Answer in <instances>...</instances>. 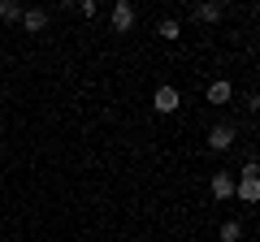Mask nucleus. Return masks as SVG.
<instances>
[{
	"label": "nucleus",
	"instance_id": "obj_1",
	"mask_svg": "<svg viewBox=\"0 0 260 242\" xmlns=\"http://www.w3.org/2000/svg\"><path fill=\"white\" fill-rule=\"evenodd\" d=\"M239 199L243 204H256L260 199V169H256V160H247V169H243V177H239Z\"/></svg>",
	"mask_w": 260,
	"mask_h": 242
},
{
	"label": "nucleus",
	"instance_id": "obj_2",
	"mask_svg": "<svg viewBox=\"0 0 260 242\" xmlns=\"http://www.w3.org/2000/svg\"><path fill=\"white\" fill-rule=\"evenodd\" d=\"M208 147L213 151H230L234 147V126H213V130H208Z\"/></svg>",
	"mask_w": 260,
	"mask_h": 242
},
{
	"label": "nucleus",
	"instance_id": "obj_3",
	"mask_svg": "<svg viewBox=\"0 0 260 242\" xmlns=\"http://www.w3.org/2000/svg\"><path fill=\"white\" fill-rule=\"evenodd\" d=\"M135 26V5L130 0H117L113 5V30H130Z\"/></svg>",
	"mask_w": 260,
	"mask_h": 242
},
{
	"label": "nucleus",
	"instance_id": "obj_4",
	"mask_svg": "<svg viewBox=\"0 0 260 242\" xmlns=\"http://www.w3.org/2000/svg\"><path fill=\"white\" fill-rule=\"evenodd\" d=\"M152 108H156V112H174V108H178V91H174V87H156Z\"/></svg>",
	"mask_w": 260,
	"mask_h": 242
},
{
	"label": "nucleus",
	"instance_id": "obj_5",
	"mask_svg": "<svg viewBox=\"0 0 260 242\" xmlns=\"http://www.w3.org/2000/svg\"><path fill=\"white\" fill-rule=\"evenodd\" d=\"M195 22H217V18H221V13H225V5H217V0H208V5H195Z\"/></svg>",
	"mask_w": 260,
	"mask_h": 242
},
{
	"label": "nucleus",
	"instance_id": "obj_6",
	"mask_svg": "<svg viewBox=\"0 0 260 242\" xmlns=\"http://www.w3.org/2000/svg\"><path fill=\"white\" fill-rule=\"evenodd\" d=\"M213 195L217 199H230L234 195V177L230 173H213Z\"/></svg>",
	"mask_w": 260,
	"mask_h": 242
},
{
	"label": "nucleus",
	"instance_id": "obj_7",
	"mask_svg": "<svg viewBox=\"0 0 260 242\" xmlns=\"http://www.w3.org/2000/svg\"><path fill=\"white\" fill-rule=\"evenodd\" d=\"M22 22H26V30H44L48 26V9H22Z\"/></svg>",
	"mask_w": 260,
	"mask_h": 242
},
{
	"label": "nucleus",
	"instance_id": "obj_8",
	"mask_svg": "<svg viewBox=\"0 0 260 242\" xmlns=\"http://www.w3.org/2000/svg\"><path fill=\"white\" fill-rule=\"evenodd\" d=\"M230 83H213V87H208V104H225V100H230Z\"/></svg>",
	"mask_w": 260,
	"mask_h": 242
},
{
	"label": "nucleus",
	"instance_id": "obj_9",
	"mask_svg": "<svg viewBox=\"0 0 260 242\" xmlns=\"http://www.w3.org/2000/svg\"><path fill=\"white\" fill-rule=\"evenodd\" d=\"M0 18L5 22H22V5L18 0H0Z\"/></svg>",
	"mask_w": 260,
	"mask_h": 242
},
{
	"label": "nucleus",
	"instance_id": "obj_10",
	"mask_svg": "<svg viewBox=\"0 0 260 242\" xmlns=\"http://www.w3.org/2000/svg\"><path fill=\"white\" fill-rule=\"evenodd\" d=\"M239 238H243V225L239 221H225L221 225V242H239Z\"/></svg>",
	"mask_w": 260,
	"mask_h": 242
},
{
	"label": "nucleus",
	"instance_id": "obj_11",
	"mask_svg": "<svg viewBox=\"0 0 260 242\" xmlns=\"http://www.w3.org/2000/svg\"><path fill=\"white\" fill-rule=\"evenodd\" d=\"M156 35H165V39H178V35H182V26H178V22L169 18V22H160V26H156Z\"/></svg>",
	"mask_w": 260,
	"mask_h": 242
}]
</instances>
